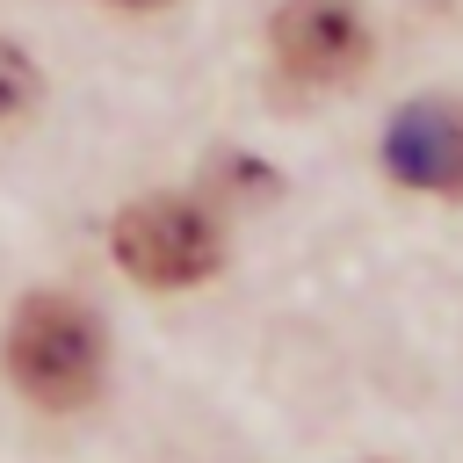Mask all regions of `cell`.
Here are the masks:
<instances>
[{
  "label": "cell",
  "mask_w": 463,
  "mask_h": 463,
  "mask_svg": "<svg viewBox=\"0 0 463 463\" xmlns=\"http://www.w3.org/2000/svg\"><path fill=\"white\" fill-rule=\"evenodd\" d=\"M7 376L43 412H80L101 391V326L87 304L36 289L7 318Z\"/></svg>",
  "instance_id": "6da1fadb"
},
{
  "label": "cell",
  "mask_w": 463,
  "mask_h": 463,
  "mask_svg": "<svg viewBox=\"0 0 463 463\" xmlns=\"http://www.w3.org/2000/svg\"><path fill=\"white\" fill-rule=\"evenodd\" d=\"M109 246H116V268L130 282H145V289H195L224 260L217 217L203 203H188V195H145V203H130L116 217Z\"/></svg>",
  "instance_id": "7a4b0ae2"
},
{
  "label": "cell",
  "mask_w": 463,
  "mask_h": 463,
  "mask_svg": "<svg viewBox=\"0 0 463 463\" xmlns=\"http://www.w3.org/2000/svg\"><path fill=\"white\" fill-rule=\"evenodd\" d=\"M268 51L289 80L340 87L369 65L376 36H369V14L354 0H282L275 22H268Z\"/></svg>",
  "instance_id": "3957f363"
},
{
  "label": "cell",
  "mask_w": 463,
  "mask_h": 463,
  "mask_svg": "<svg viewBox=\"0 0 463 463\" xmlns=\"http://www.w3.org/2000/svg\"><path fill=\"white\" fill-rule=\"evenodd\" d=\"M383 174L420 195H463V101L420 94L383 130Z\"/></svg>",
  "instance_id": "277c9868"
},
{
  "label": "cell",
  "mask_w": 463,
  "mask_h": 463,
  "mask_svg": "<svg viewBox=\"0 0 463 463\" xmlns=\"http://www.w3.org/2000/svg\"><path fill=\"white\" fill-rule=\"evenodd\" d=\"M36 94H43L36 58H29L22 43H7V36H0V130H7V123H22V116L36 109Z\"/></svg>",
  "instance_id": "5b68a950"
},
{
  "label": "cell",
  "mask_w": 463,
  "mask_h": 463,
  "mask_svg": "<svg viewBox=\"0 0 463 463\" xmlns=\"http://www.w3.org/2000/svg\"><path fill=\"white\" fill-rule=\"evenodd\" d=\"M109 7H159V0H109Z\"/></svg>",
  "instance_id": "8992f818"
}]
</instances>
